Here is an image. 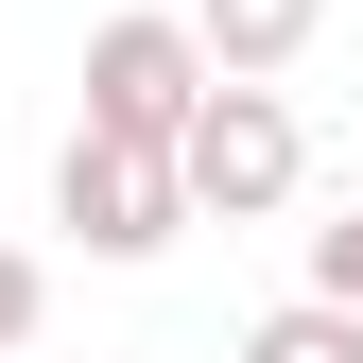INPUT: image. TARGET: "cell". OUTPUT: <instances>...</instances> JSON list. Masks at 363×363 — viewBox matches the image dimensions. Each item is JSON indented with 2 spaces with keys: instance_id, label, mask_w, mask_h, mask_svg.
Masks as SVG:
<instances>
[{
  "instance_id": "8992f818",
  "label": "cell",
  "mask_w": 363,
  "mask_h": 363,
  "mask_svg": "<svg viewBox=\"0 0 363 363\" xmlns=\"http://www.w3.org/2000/svg\"><path fill=\"white\" fill-rule=\"evenodd\" d=\"M311 294H346V311H363V208H346V225H311Z\"/></svg>"
},
{
  "instance_id": "6da1fadb",
  "label": "cell",
  "mask_w": 363,
  "mask_h": 363,
  "mask_svg": "<svg viewBox=\"0 0 363 363\" xmlns=\"http://www.w3.org/2000/svg\"><path fill=\"white\" fill-rule=\"evenodd\" d=\"M173 173H191V208H225V225H259V208H294V173H311V139H294V104L259 69H225L208 104H191V139H173Z\"/></svg>"
},
{
  "instance_id": "52a82bcc",
  "label": "cell",
  "mask_w": 363,
  "mask_h": 363,
  "mask_svg": "<svg viewBox=\"0 0 363 363\" xmlns=\"http://www.w3.org/2000/svg\"><path fill=\"white\" fill-rule=\"evenodd\" d=\"M35 311H52V277H35V259L0 242V346H35Z\"/></svg>"
},
{
  "instance_id": "7a4b0ae2",
  "label": "cell",
  "mask_w": 363,
  "mask_h": 363,
  "mask_svg": "<svg viewBox=\"0 0 363 363\" xmlns=\"http://www.w3.org/2000/svg\"><path fill=\"white\" fill-rule=\"evenodd\" d=\"M52 225L86 259H156L173 225H191V173H173L156 139H104V121H69V156H52Z\"/></svg>"
},
{
  "instance_id": "277c9868",
  "label": "cell",
  "mask_w": 363,
  "mask_h": 363,
  "mask_svg": "<svg viewBox=\"0 0 363 363\" xmlns=\"http://www.w3.org/2000/svg\"><path fill=\"white\" fill-rule=\"evenodd\" d=\"M311 18H329V0H191V35H208L225 69H294V52H311Z\"/></svg>"
},
{
  "instance_id": "3957f363",
  "label": "cell",
  "mask_w": 363,
  "mask_h": 363,
  "mask_svg": "<svg viewBox=\"0 0 363 363\" xmlns=\"http://www.w3.org/2000/svg\"><path fill=\"white\" fill-rule=\"evenodd\" d=\"M208 86H225V52H208L191 18H104V35H86V121H104V139H156L173 156Z\"/></svg>"
},
{
  "instance_id": "5b68a950",
  "label": "cell",
  "mask_w": 363,
  "mask_h": 363,
  "mask_svg": "<svg viewBox=\"0 0 363 363\" xmlns=\"http://www.w3.org/2000/svg\"><path fill=\"white\" fill-rule=\"evenodd\" d=\"M242 363H363V311H346V294H294V311L242 329Z\"/></svg>"
}]
</instances>
